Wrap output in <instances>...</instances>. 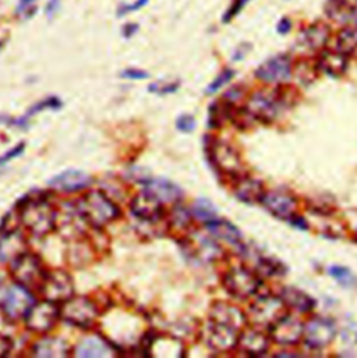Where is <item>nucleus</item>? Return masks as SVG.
Listing matches in <instances>:
<instances>
[{"mask_svg":"<svg viewBox=\"0 0 357 358\" xmlns=\"http://www.w3.org/2000/svg\"><path fill=\"white\" fill-rule=\"evenodd\" d=\"M77 210L80 216L94 227H104L120 216L119 206L99 189L88 191L80 198Z\"/></svg>","mask_w":357,"mask_h":358,"instance_id":"obj_1","label":"nucleus"},{"mask_svg":"<svg viewBox=\"0 0 357 358\" xmlns=\"http://www.w3.org/2000/svg\"><path fill=\"white\" fill-rule=\"evenodd\" d=\"M20 220L35 237L48 236L57 223V213L46 199H28L20 208Z\"/></svg>","mask_w":357,"mask_h":358,"instance_id":"obj_2","label":"nucleus"},{"mask_svg":"<svg viewBox=\"0 0 357 358\" xmlns=\"http://www.w3.org/2000/svg\"><path fill=\"white\" fill-rule=\"evenodd\" d=\"M288 314V307L281 296L258 294L248 310L250 320L260 329H271Z\"/></svg>","mask_w":357,"mask_h":358,"instance_id":"obj_3","label":"nucleus"},{"mask_svg":"<svg viewBox=\"0 0 357 358\" xmlns=\"http://www.w3.org/2000/svg\"><path fill=\"white\" fill-rule=\"evenodd\" d=\"M285 106V99L275 91H257L254 92L246 106L244 112L251 120L270 123L275 120Z\"/></svg>","mask_w":357,"mask_h":358,"instance_id":"obj_4","label":"nucleus"},{"mask_svg":"<svg viewBox=\"0 0 357 358\" xmlns=\"http://www.w3.org/2000/svg\"><path fill=\"white\" fill-rule=\"evenodd\" d=\"M223 286L236 299H248L260 293V275L246 266H233L223 275Z\"/></svg>","mask_w":357,"mask_h":358,"instance_id":"obj_5","label":"nucleus"},{"mask_svg":"<svg viewBox=\"0 0 357 358\" xmlns=\"http://www.w3.org/2000/svg\"><path fill=\"white\" fill-rule=\"evenodd\" d=\"M46 275L48 272L45 271L41 259L31 252H24L22 255H20L17 259L11 262L13 279L18 285L27 287L28 290H32V289L41 290Z\"/></svg>","mask_w":357,"mask_h":358,"instance_id":"obj_6","label":"nucleus"},{"mask_svg":"<svg viewBox=\"0 0 357 358\" xmlns=\"http://www.w3.org/2000/svg\"><path fill=\"white\" fill-rule=\"evenodd\" d=\"M241 331L236 325L209 318V322L204 328V339L214 352L226 353L237 348Z\"/></svg>","mask_w":357,"mask_h":358,"instance_id":"obj_7","label":"nucleus"},{"mask_svg":"<svg viewBox=\"0 0 357 358\" xmlns=\"http://www.w3.org/2000/svg\"><path fill=\"white\" fill-rule=\"evenodd\" d=\"M208 155L215 166L222 175L230 178H239L243 172V162L239 152L227 143L211 141L208 144Z\"/></svg>","mask_w":357,"mask_h":358,"instance_id":"obj_8","label":"nucleus"},{"mask_svg":"<svg viewBox=\"0 0 357 358\" xmlns=\"http://www.w3.org/2000/svg\"><path fill=\"white\" fill-rule=\"evenodd\" d=\"M62 318L78 328H91L98 318V310L92 301L84 297H71L60 308Z\"/></svg>","mask_w":357,"mask_h":358,"instance_id":"obj_9","label":"nucleus"},{"mask_svg":"<svg viewBox=\"0 0 357 358\" xmlns=\"http://www.w3.org/2000/svg\"><path fill=\"white\" fill-rule=\"evenodd\" d=\"M59 317L60 308L57 307V303L45 300L41 303H35L24 318L25 325L29 331L35 334H48L50 329L55 328Z\"/></svg>","mask_w":357,"mask_h":358,"instance_id":"obj_10","label":"nucleus"},{"mask_svg":"<svg viewBox=\"0 0 357 358\" xmlns=\"http://www.w3.org/2000/svg\"><path fill=\"white\" fill-rule=\"evenodd\" d=\"M45 300L64 303L74 296V283L71 276L64 271L49 272L41 287Z\"/></svg>","mask_w":357,"mask_h":358,"instance_id":"obj_11","label":"nucleus"},{"mask_svg":"<svg viewBox=\"0 0 357 358\" xmlns=\"http://www.w3.org/2000/svg\"><path fill=\"white\" fill-rule=\"evenodd\" d=\"M34 304L35 299L29 293V290L17 283L14 286H10L4 294L3 313L8 320L15 321L25 317Z\"/></svg>","mask_w":357,"mask_h":358,"instance_id":"obj_12","label":"nucleus"},{"mask_svg":"<svg viewBox=\"0 0 357 358\" xmlns=\"http://www.w3.org/2000/svg\"><path fill=\"white\" fill-rule=\"evenodd\" d=\"M335 335H337L335 325L330 320L316 317L304 325L303 339L310 349L318 350L331 345L332 341L335 339Z\"/></svg>","mask_w":357,"mask_h":358,"instance_id":"obj_13","label":"nucleus"},{"mask_svg":"<svg viewBox=\"0 0 357 358\" xmlns=\"http://www.w3.org/2000/svg\"><path fill=\"white\" fill-rule=\"evenodd\" d=\"M292 73L293 69L289 56L278 55L264 62L255 70V77L267 84H282L290 80Z\"/></svg>","mask_w":357,"mask_h":358,"instance_id":"obj_14","label":"nucleus"},{"mask_svg":"<svg viewBox=\"0 0 357 358\" xmlns=\"http://www.w3.org/2000/svg\"><path fill=\"white\" fill-rule=\"evenodd\" d=\"M261 203L270 213L284 220H289L290 217H293L298 210L296 198L290 192H286L284 189L265 191Z\"/></svg>","mask_w":357,"mask_h":358,"instance_id":"obj_15","label":"nucleus"},{"mask_svg":"<svg viewBox=\"0 0 357 358\" xmlns=\"http://www.w3.org/2000/svg\"><path fill=\"white\" fill-rule=\"evenodd\" d=\"M270 334L276 343L282 346H295L303 339L304 324L288 313L270 329Z\"/></svg>","mask_w":357,"mask_h":358,"instance_id":"obj_16","label":"nucleus"},{"mask_svg":"<svg viewBox=\"0 0 357 358\" xmlns=\"http://www.w3.org/2000/svg\"><path fill=\"white\" fill-rule=\"evenodd\" d=\"M130 209L137 219L143 222H150V223L158 222L164 215L162 202L147 189L137 194L133 198L130 203Z\"/></svg>","mask_w":357,"mask_h":358,"instance_id":"obj_17","label":"nucleus"},{"mask_svg":"<svg viewBox=\"0 0 357 358\" xmlns=\"http://www.w3.org/2000/svg\"><path fill=\"white\" fill-rule=\"evenodd\" d=\"M237 348L247 356L260 357L268 352L270 348V338L264 334L262 329L254 328H244L240 332Z\"/></svg>","mask_w":357,"mask_h":358,"instance_id":"obj_18","label":"nucleus"},{"mask_svg":"<svg viewBox=\"0 0 357 358\" xmlns=\"http://www.w3.org/2000/svg\"><path fill=\"white\" fill-rule=\"evenodd\" d=\"M24 252H27V241L18 230H6L0 234V264L13 262Z\"/></svg>","mask_w":357,"mask_h":358,"instance_id":"obj_19","label":"nucleus"},{"mask_svg":"<svg viewBox=\"0 0 357 358\" xmlns=\"http://www.w3.org/2000/svg\"><path fill=\"white\" fill-rule=\"evenodd\" d=\"M92 179L81 172V171H76V169H70V171H64L63 173L55 176L53 179L49 181V185L60 192H77L81 191L84 188H87L91 184Z\"/></svg>","mask_w":357,"mask_h":358,"instance_id":"obj_20","label":"nucleus"},{"mask_svg":"<svg viewBox=\"0 0 357 358\" xmlns=\"http://www.w3.org/2000/svg\"><path fill=\"white\" fill-rule=\"evenodd\" d=\"M348 60L349 57L338 49L321 50L317 60V69L330 77H341L348 70Z\"/></svg>","mask_w":357,"mask_h":358,"instance_id":"obj_21","label":"nucleus"},{"mask_svg":"<svg viewBox=\"0 0 357 358\" xmlns=\"http://www.w3.org/2000/svg\"><path fill=\"white\" fill-rule=\"evenodd\" d=\"M328 38L330 28L323 22H316L302 31L299 36V43L303 50L317 52L326 46Z\"/></svg>","mask_w":357,"mask_h":358,"instance_id":"obj_22","label":"nucleus"},{"mask_svg":"<svg viewBox=\"0 0 357 358\" xmlns=\"http://www.w3.org/2000/svg\"><path fill=\"white\" fill-rule=\"evenodd\" d=\"M76 356L84 358L115 357L116 350L102 338L92 336L84 339L76 349Z\"/></svg>","mask_w":357,"mask_h":358,"instance_id":"obj_23","label":"nucleus"},{"mask_svg":"<svg viewBox=\"0 0 357 358\" xmlns=\"http://www.w3.org/2000/svg\"><path fill=\"white\" fill-rule=\"evenodd\" d=\"M234 195L246 203H261V199L265 194L264 184L260 180L253 178H239L234 184Z\"/></svg>","mask_w":357,"mask_h":358,"instance_id":"obj_24","label":"nucleus"},{"mask_svg":"<svg viewBox=\"0 0 357 358\" xmlns=\"http://www.w3.org/2000/svg\"><path fill=\"white\" fill-rule=\"evenodd\" d=\"M279 296L282 297L288 308H292L298 313L307 314L316 307V301L313 297L295 287H285Z\"/></svg>","mask_w":357,"mask_h":358,"instance_id":"obj_25","label":"nucleus"},{"mask_svg":"<svg viewBox=\"0 0 357 358\" xmlns=\"http://www.w3.org/2000/svg\"><path fill=\"white\" fill-rule=\"evenodd\" d=\"M32 355L35 357L64 358L70 355V348L62 339L45 338V339L35 343Z\"/></svg>","mask_w":357,"mask_h":358,"instance_id":"obj_26","label":"nucleus"},{"mask_svg":"<svg viewBox=\"0 0 357 358\" xmlns=\"http://www.w3.org/2000/svg\"><path fill=\"white\" fill-rule=\"evenodd\" d=\"M146 189L154 194L161 202H178L183 196L178 185L167 179L148 180Z\"/></svg>","mask_w":357,"mask_h":358,"instance_id":"obj_27","label":"nucleus"},{"mask_svg":"<svg viewBox=\"0 0 357 358\" xmlns=\"http://www.w3.org/2000/svg\"><path fill=\"white\" fill-rule=\"evenodd\" d=\"M205 226H206V230L214 237H216L219 240H223V241L230 243L233 245H239L240 241H241V233L230 222L214 219L211 222H206Z\"/></svg>","mask_w":357,"mask_h":358,"instance_id":"obj_28","label":"nucleus"},{"mask_svg":"<svg viewBox=\"0 0 357 358\" xmlns=\"http://www.w3.org/2000/svg\"><path fill=\"white\" fill-rule=\"evenodd\" d=\"M211 318L236 325L240 329H244L246 325V315L237 307L226 303H216L211 310Z\"/></svg>","mask_w":357,"mask_h":358,"instance_id":"obj_29","label":"nucleus"},{"mask_svg":"<svg viewBox=\"0 0 357 358\" xmlns=\"http://www.w3.org/2000/svg\"><path fill=\"white\" fill-rule=\"evenodd\" d=\"M337 49L349 59H357V22L344 27L337 38Z\"/></svg>","mask_w":357,"mask_h":358,"instance_id":"obj_30","label":"nucleus"},{"mask_svg":"<svg viewBox=\"0 0 357 358\" xmlns=\"http://www.w3.org/2000/svg\"><path fill=\"white\" fill-rule=\"evenodd\" d=\"M192 215L206 222H211L214 219H216V210L215 208L205 199H198L194 206H192Z\"/></svg>","mask_w":357,"mask_h":358,"instance_id":"obj_31","label":"nucleus"},{"mask_svg":"<svg viewBox=\"0 0 357 358\" xmlns=\"http://www.w3.org/2000/svg\"><path fill=\"white\" fill-rule=\"evenodd\" d=\"M330 275L337 280L340 282L342 286L345 287H354L356 286V278L355 275L345 266H331L330 268Z\"/></svg>","mask_w":357,"mask_h":358,"instance_id":"obj_32","label":"nucleus"},{"mask_svg":"<svg viewBox=\"0 0 357 358\" xmlns=\"http://www.w3.org/2000/svg\"><path fill=\"white\" fill-rule=\"evenodd\" d=\"M190 222H191V213L183 208V206H176L174 210H172V224L176 227V229H187L190 226Z\"/></svg>","mask_w":357,"mask_h":358,"instance_id":"obj_33","label":"nucleus"},{"mask_svg":"<svg viewBox=\"0 0 357 358\" xmlns=\"http://www.w3.org/2000/svg\"><path fill=\"white\" fill-rule=\"evenodd\" d=\"M233 76H234L233 70H230V69L223 70V71L211 83V85L208 87L206 92H208V94H215V92H216L218 90H220L225 84H227V83L233 78Z\"/></svg>","mask_w":357,"mask_h":358,"instance_id":"obj_34","label":"nucleus"},{"mask_svg":"<svg viewBox=\"0 0 357 358\" xmlns=\"http://www.w3.org/2000/svg\"><path fill=\"white\" fill-rule=\"evenodd\" d=\"M60 106H62V103H60L59 99H56V98H49V99H45V101H42L41 103L35 105V106L29 110V113L27 115V117H28V116H32V115H35V113H38V112L46 109V108L57 109V108H60Z\"/></svg>","mask_w":357,"mask_h":358,"instance_id":"obj_35","label":"nucleus"},{"mask_svg":"<svg viewBox=\"0 0 357 358\" xmlns=\"http://www.w3.org/2000/svg\"><path fill=\"white\" fill-rule=\"evenodd\" d=\"M178 130L183 133H191L195 129V120L190 115H183L180 116L176 122Z\"/></svg>","mask_w":357,"mask_h":358,"instance_id":"obj_36","label":"nucleus"},{"mask_svg":"<svg viewBox=\"0 0 357 358\" xmlns=\"http://www.w3.org/2000/svg\"><path fill=\"white\" fill-rule=\"evenodd\" d=\"M122 77L127 80H146L150 77V74L139 69H126L125 71H122Z\"/></svg>","mask_w":357,"mask_h":358,"instance_id":"obj_37","label":"nucleus"},{"mask_svg":"<svg viewBox=\"0 0 357 358\" xmlns=\"http://www.w3.org/2000/svg\"><path fill=\"white\" fill-rule=\"evenodd\" d=\"M247 1H248V0H234L233 4L230 6V8L226 11V14H225V17H223V21L227 22V21H230L233 17H236V15L239 14V11L244 7V4H246Z\"/></svg>","mask_w":357,"mask_h":358,"instance_id":"obj_38","label":"nucleus"},{"mask_svg":"<svg viewBox=\"0 0 357 358\" xmlns=\"http://www.w3.org/2000/svg\"><path fill=\"white\" fill-rule=\"evenodd\" d=\"M147 1H148V0H136V1L132 3V4H123V6L119 7L118 13H119V15H125V14H127V13L136 11V10L141 8V7H144V6L147 4Z\"/></svg>","mask_w":357,"mask_h":358,"instance_id":"obj_39","label":"nucleus"},{"mask_svg":"<svg viewBox=\"0 0 357 358\" xmlns=\"http://www.w3.org/2000/svg\"><path fill=\"white\" fill-rule=\"evenodd\" d=\"M24 148H25V145L21 143V144H18L15 148H13L10 152L4 154V155L0 158V165H3V164H6V162H10V161H13L14 158L20 157V155L24 152Z\"/></svg>","mask_w":357,"mask_h":358,"instance_id":"obj_40","label":"nucleus"},{"mask_svg":"<svg viewBox=\"0 0 357 358\" xmlns=\"http://www.w3.org/2000/svg\"><path fill=\"white\" fill-rule=\"evenodd\" d=\"M11 349H13V343H11L10 338L0 335V357L7 356L11 352Z\"/></svg>","mask_w":357,"mask_h":358,"instance_id":"obj_41","label":"nucleus"},{"mask_svg":"<svg viewBox=\"0 0 357 358\" xmlns=\"http://www.w3.org/2000/svg\"><path fill=\"white\" fill-rule=\"evenodd\" d=\"M290 28H292V22H290V20H288V18H282L279 22H278V32L279 34H288L289 31H290Z\"/></svg>","mask_w":357,"mask_h":358,"instance_id":"obj_42","label":"nucleus"},{"mask_svg":"<svg viewBox=\"0 0 357 358\" xmlns=\"http://www.w3.org/2000/svg\"><path fill=\"white\" fill-rule=\"evenodd\" d=\"M289 223H292L293 226H296V227H299V229H303V230H307V229H309L306 220H304L303 217L298 216V215H295L293 217H290V219H289Z\"/></svg>","mask_w":357,"mask_h":358,"instance_id":"obj_43","label":"nucleus"},{"mask_svg":"<svg viewBox=\"0 0 357 358\" xmlns=\"http://www.w3.org/2000/svg\"><path fill=\"white\" fill-rule=\"evenodd\" d=\"M57 8H59V0H49V3L46 4L45 13L46 15H53Z\"/></svg>","mask_w":357,"mask_h":358,"instance_id":"obj_44","label":"nucleus"},{"mask_svg":"<svg viewBox=\"0 0 357 358\" xmlns=\"http://www.w3.org/2000/svg\"><path fill=\"white\" fill-rule=\"evenodd\" d=\"M137 29H139V27H137L136 24H127V25L125 27V29H123V34H125L126 38H130L133 34L137 32Z\"/></svg>","mask_w":357,"mask_h":358,"instance_id":"obj_45","label":"nucleus"},{"mask_svg":"<svg viewBox=\"0 0 357 358\" xmlns=\"http://www.w3.org/2000/svg\"><path fill=\"white\" fill-rule=\"evenodd\" d=\"M34 1H35V0H20V4H18V7H17V11L20 13V11H22V10H27Z\"/></svg>","mask_w":357,"mask_h":358,"instance_id":"obj_46","label":"nucleus"},{"mask_svg":"<svg viewBox=\"0 0 357 358\" xmlns=\"http://www.w3.org/2000/svg\"><path fill=\"white\" fill-rule=\"evenodd\" d=\"M351 18L354 22H357V0L351 1Z\"/></svg>","mask_w":357,"mask_h":358,"instance_id":"obj_47","label":"nucleus"},{"mask_svg":"<svg viewBox=\"0 0 357 358\" xmlns=\"http://www.w3.org/2000/svg\"><path fill=\"white\" fill-rule=\"evenodd\" d=\"M1 46H3V43H1V42H0V50H1Z\"/></svg>","mask_w":357,"mask_h":358,"instance_id":"obj_48","label":"nucleus"}]
</instances>
